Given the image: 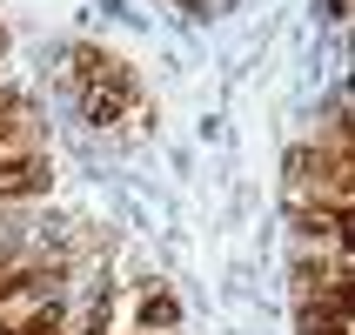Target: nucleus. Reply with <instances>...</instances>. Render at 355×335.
I'll list each match as a JSON object with an SVG mask.
<instances>
[{
	"instance_id": "f03ea898",
	"label": "nucleus",
	"mask_w": 355,
	"mask_h": 335,
	"mask_svg": "<svg viewBox=\"0 0 355 335\" xmlns=\"http://www.w3.org/2000/svg\"><path fill=\"white\" fill-rule=\"evenodd\" d=\"M175 322H181V302L168 295V289H141V335L175 329Z\"/></svg>"
},
{
	"instance_id": "f257e3e1",
	"label": "nucleus",
	"mask_w": 355,
	"mask_h": 335,
	"mask_svg": "<svg viewBox=\"0 0 355 335\" xmlns=\"http://www.w3.org/2000/svg\"><path fill=\"white\" fill-rule=\"evenodd\" d=\"M67 94H74V108L94 128H128V135H141L148 128V87L135 80V67L121 54H107V47H87V40H74L67 47Z\"/></svg>"
}]
</instances>
